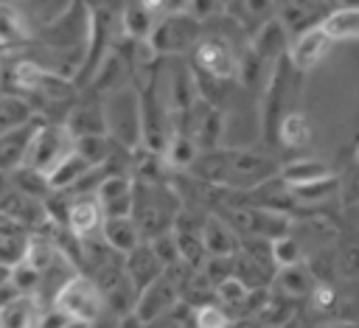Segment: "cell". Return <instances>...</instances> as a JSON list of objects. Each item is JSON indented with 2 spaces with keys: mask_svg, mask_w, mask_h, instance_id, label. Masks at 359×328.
I'll return each instance as SVG.
<instances>
[{
  "mask_svg": "<svg viewBox=\"0 0 359 328\" xmlns=\"http://www.w3.org/2000/svg\"><path fill=\"white\" fill-rule=\"evenodd\" d=\"M135 182V179H132ZM177 196L163 188L160 182H135L132 193V221L140 230V238L149 241L160 233H168L174 219H177Z\"/></svg>",
  "mask_w": 359,
  "mask_h": 328,
  "instance_id": "cell-1",
  "label": "cell"
},
{
  "mask_svg": "<svg viewBox=\"0 0 359 328\" xmlns=\"http://www.w3.org/2000/svg\"><path fill=\"white\" fill-rule=\"evenodd\" d=\"M101 109H104L107 137L123 151H137L140 149V98L135 84L107 93L101 98Z\"/></svg>",
  "mask_w": 359,
  "mask_h": 328,
  "instance_id": "cell-2",
  "label": "cell"
},
{
  "mask_svg": "<svg viewBox=\"0 0 359 328\" xmlns=\"http://www.w3.org/2000/svg\"><path fill=\"white\" fill-rule=\"evenodd\" d=\"M227 163H224V188L233 191H252L261 182L278 177V163L272 154L252 149V146H224Z\"/></svg>",
  "mask_w": 359,
  "mask_h": 328,
  "instance_id": "cell-3",
  "label": "cell"
},
{
  "mask_svg": "<svg viewBox=\"0 0 359 328\" xmlns=\"http://www.w3.org/2000/svg\"><path fill=\"white\" fill-rule=\"evenodd\" d=\"M238 67V50L230 39L222 36H199V42L191 48V73L194 78H205L210 84H224L236 78Z\"/></svg>",
  "mask_w": 359,
  "mask_h": 328,
  "instance_id": "cell-4",
  "label": "cell"
},
{
  "mask_svg": "<svg viewBox=\"0 0 359 328\" xmlns=\"http://www.w3.org/2000/svg\"><path fill=\"white\" fill-rule=\"evenodd\" d=\"M50 303L70 320V322H84L93 325L101 314H104V300L93 283L90 275H79L73 272L70 278L62 280V286L53 292Z\"/></svg>",
  "mask_w": 359,
  "mask_h": 328,
  "instance_id": "cell-5",
  "label": "cell"
},
{
  "mask_svg": "<svg viewBox=\"0 0 359 328\" xmlns=\"http://www.w3.org/2000/svg\"><path fill=\"white\" fill-rule=\"evenodd\" d=\"M199 36H202V22L180 11V14H160L146 42L157 56H180V53H191Z\"/></svg>",
  "mask_w": 359,
  "mask_h": 328,
  "instance_id": "cell-6",
  "label": "cell"
},
{
  "mask_svg": "<svg viewBox=\"0 0 359 328\" xmlns=\"http://www.w3.org/2000/svg\"><path fill=\"white\" fill-rule=\"evenodd\" d=\"M180 294H182V286H180L174 269H165L160 278H154L149 286H143L137 292L135 306H132V320L137 325L157 322L160 317H165L168 311H174L180 306Z\"/></svg>",
  "mask_w": 359,
  "mask_h": 328,
  "instance_id": "cell-7",
  "label": "cell"
},
{
  "mask_svg": "<svg viewBox=\"0 0 359 328\" xmlns=\"http://www.w3.org/2000/svg\"><path fill=\"white\" fill-rule=\"evenodd\" d=\"M70 151H73V137L65 129V123H39L34 137H31V146H28L22 165L48 177Z\"/></svg>",
  "mask_w": 359,
  "mask_h": 328,
  "instance_id": "cell-8",
  "label": "cell"
},
{
  "mask_svg": "<svg viewBox=\"0 0 359 328\" xmlns=\"http://www.w3.org/2000/svg\"><path fill=\"white\" fill-rule=\"evenodd\" d=\"M224 221L236 230V235H250V238H264V241H272L283 233L292 230V221L283 216V213H272V210H264V207H255V205H236L227 210Z\"/></svg>",
  "mask_w": 359,
  "mask_h": 328,
  "instance_id": "cell-9",
  "label": "cell"
},
{
  "mask_svg": "<svg viewBox=\"0 0 359 328\" xmlns=\"http://www.w3.org/2000/svg\"><path fill=\"white\" fill-rule=\"evenodd\" d=\"M132 84V62H129V53H123V48L112 45L101 59L98 64L93 67L90 73V87L93 93H115L121 87H129Z\"/></svg>",
  "mask_w": 359,
  "mask_h": 328,
  "instance_id": "cell-10",
  "label": "cell"
},
{
  "mask_svg": "<svg viewBox=\"0 0 359 328\" xmlns=\"http://www.w3.org/2000/svg\"><path fill=\"white\" fill-rule=\"evenodd\" d=\"M132 193L135 182L129 174H104V179L93 191V199L104 219H115L132 213Z\"/></svg>",
  "mask_w": 359,
  "mask_h": 328,
  "instance_id": "cell-11",
  "label": "cell"
},
{
  "mask_svg": "<svg viewBox=\"0 0 359 328\" xmlns=\"http://www.w3.org/2000/svg\"><path fill=\"white\" fill-rule=\"evenodd\" d=\"M199 244L205 258H233L241 247V238L222 216L208 213L205 219H199Z\"/></svg>",
  "mask_w": 359,
  "mask_h": 328,
  "instance_id": "cell-12",
  "label": "cell"
},
{
  "mask_svg": "<svg viewBox=\"0 0 359 328\" xmlns=\"http://www.w3.org/2000/svg\"><path fill=\"white\" fill-rule=\"evenodd\" d=\"M101 221H104V216H101L93 193H70V202L65 210V227L76 241L93 238L101 230Z\"/></svg>",
  "mask_w": 359,
  "mask_h": 328,
  "instance_id": "cell-13",
  "label": "cell"
},
{
  "mask_svg": "<svg viewBox=\"0 0 359 328\" xmlns=\"http://www.w3.org/2000/svg\"><path fill=\"white\" fill-rule=\"evenodd\" d=\"M325 3L323 0H278L275 6V20L286 28L289 36H297L309 28H314L323 14H325Z\"/></svg>",
  "mask_w": 359,
  "mask_h": 328,
  "instance_id": "cell-14",
  "label": "cell"
},
{
  "mask_svg": "<svg viewBox=\"0 0 359 328\" xmlns=\"http://www.w3.org/2000/svg\"><path fill=\"white\" fill-rule=\"evenodd\" d=\"M328 50H331L328 36L314 25V28H309V31L292 36V42H289L283 59H289V64H292L294 70L303 73V70H311L314 64H320V62L325 59Z\"/></svg>",
  "mask_w": 359,
  "mask_h": 328,
  "instance_id": "cell-15",
  "label": "cell"
},
{
  "mask_svg": "<svg viewBox=\"0 0 359 328\" xmlns=\"http://www.w3.org/2000/svg\"><path fill=\"white\" fill-rule=\"evenodd\" d=\"M289 42H292V36L286 34V28H283L278 20H269V22H264L261 28H255V31L250 34L247 48H250L258 59L275 64V62H280V59L286 56Z\"/></svg>",
  "mask_w": 359,
  "mask_h": 328,
  "instance_id": "cell-16",
  "label": "cell"
},
{
  "mask_svg": "<svg viewBox=\"0 0 359 328\" xmlns=\"http://www.w3.org/2000/svg\"><path fill=\"white\" fill-rule=\"evenodd\" d=\"M121 266H123V275L129 278V283H132L137 292L165 272V269L160 266V261L154 258V252H151V247H149L146 241H140L135 250H129V252L123 255Z\"/></svg>",
  "mask_w": 359,
  "mask_h": 328,
  "instance_id": "cell-17",
  "label": "cell"
},
{
  "mask_svg": "<svg viewBox=\"0 0 359 328\" xmlns=\"http://www.w3.org/2000/svg\"><path fill=\"white\" fill-rule=\"evenodd\" d=\"M39 126V118H31L28 123L0 135V171H14L25 163V154H28V146H31V137Z\"/></svg>",
  "mask_w": 359,
  "mask_h": 328,
  "instance_id": "cell-18",
  "label": "cell"
},
{
  "mask_svg": "<svg viewBox=\"0 0 359 328\" xmlns=\"http://www.w3.org/2000/svg\"><path fill=\"white\" fill-rule=\"evenodd\" d=\"M317 28L328 36V42H353L359 36V8L356 6H331Z\"/></svg>",
  "mask_w": 359,
  "mask_h": 328,
  "instance_id": "cell-19",
  "label": "cell"
},
{
  "mask_svg": "<svg viewBox=\"0 0 359 328\" xmlns=\"http://www.w3.org/2000/svg\"><path fill=\"white\" fill-rule=\"evenodd\" d=\"M65 129L70 137H87V135H107L104 129V109L101 101H76L65 115Z\"/></svg>",
  "mask_w": 359,
  "mask_h": 328,
  "instance_id": "cell-20",
  "label": "cell"
},
{
  "mask_svg": "<svg viewBox=\"0 0 359 328\" xmlns=\"http://www.w3.org/2000/svg\"><path fill=\"white\" fill-rule=\"evenodd\" d=\"M31 39H34V31L22 17L20 6L11 0H0V50L22 48Z\"/></svg>",
  "mask_w": 359,
  "mask_h": 328,
  "instance_id": "cell-21",
  "label": "cell"
},
{
  "mask_svg": "<svg viewBox=\"0 0 359 328\" xmlns=\"http://www.w3.org/2000/svg\"><path fill=\"white\" fill-rule=\"evenodd\" d=\"M275 6H278V0H227L224 11L250 36L255 28H261L269 20H275Z\"/></svg>",
  "mask_w": 359,
  "mask_h": 328,
  "instance_id": "cell-22",
  "label": "cell"
},
{
  "mask_svg": "<svg viewBox=\"0 0 359 328\" xmlns=\"http://www.w3.org/2000/svg\"><path fill=\"white\" fill-rule=\"evenodd\" d=\"M272 283H275V294L286 300H300V297H309L317 278L306 264H292V266H278L272 275Z\"/></svg>",
  "mask_w": 359,
  "mask_h": 328,
  "instance_id": "cell-23",
  "label": "cell"
},
{
  "mask_svg": "<svg viewBox=\"0 0 359 328\" xmlns=\"http://www.w3.org/2000/svg\"><path fill=\"white\" fill-rule=\"evenodd\" d=\"M101 241L112 250V252H121L126 255L129 250H135L143 238H140V230L137 224L132 221V216H115V219H104L101 221V230H98Z\"/></svg>",
  "mask_w": 359,
  "mask_h": 328,
  "instance_id": "cell-24",
  "label": "cell"
},
{
  "mask_svg": "<svg viewBox=\"0 0 359 328\" xmlns=\"http://www.w3.org/2000/svg\"><path fill=\"white\" fill-rule=\"evenodd\" d=\"M73 3L76 0H17L31 31H39V28L50 25L53 20H59L62 14H67L73 8Z\"/></svg>",
  "mask_w": 359,
  "mask_h": 328,
  "instance_id": "cell-25",
  "label": "cell"
},
{
  "mask_svg": "<svg viewBox=\"0 0 359 328\" xmlns=\"http://www.w3.org/2000/svg\"><path fill=\"white\" fill-rule=\"evenodd\" d=\"M275 137H278V143H280L283 149H306V146L311 143L314 132H311V123H309V118H306L303 112L289 109V112L280 118Z\"/></svg>",
  "mask_w": 359,
  "mask_h": 328,
  "instance_id": "cell-26",
  "label": "cell"
},
{
  "mask_svg": "<svg viewBox=\"0 0 359 328\" xmlns=\"http://www.w3.org/2000/svg\"><path fill=\"white\" fill-rule=\"evenodd\" d=\"M196 154H199V146L194 143V137H188L180 129H171L168 137H165V143H163L160 160L168 168H188L196 160Z\"/></svg>",
  "mask_w": 359,
  "mask_h": 328,
  "instance_id": "cell-27",
  "label": "cell"
},
{
  "mask_svg": "<svg viewBox=\"0 0 359 328\" xmlns=\"http://www.w3.org/2000/svg\"><path fill=\"white\" fill-rule=\"evenodd\" d=\"M292 317H294V300H286L275 292H266V297L261 300V306L252 314L258 328H283Z\"/></svg>",
  "mask_w": 359,
  "mask_h": 328,
  "instance_id": "cell-28",
  "label": "cell"
},
{
  "mask_svg": "<svg viewBox=\"0 0 359 328\" xmlns=\"http://www.w3.org/2000/svg\"><path fill=\"white\" fill-rule=\"evenodd\" d=\"M115 143L107 135H87V137H73V154L81 157L90 168H107V163L115 154Z\"/></svg>",
  "mask_w": 359,
  "mask_h": 328,
  "instance_id": "cell-29",
  "label": "cell"
},
{
  "mask_svg": "<svg viewBox=\"0 0 359 328\" xmlns=\"http://www.w3.org/2000/svg\"><path fill=\"white\" fill-rule=\"evenodd\" d=\"M39 303L36 297H14L6 306H0V328H36Z\"/></svg>",
  "mask_w": 359,
  "mask_h": 328,
  "instance_id": "cell-30",
  "label": "cell"
},
{
  "mask_svg": "<svg viewBox=\"0 0 359 328\" xmlns=\"http://www.w3.org/2000/svg\"><path fill=\"white\" fill-rule=\"evenodd\" d=\"M154 20L157 17L149 8H143L137 0H126L118 14V22H121V31L126 34V39H146L151 34Z\"/></svg>",
  "mask_w": 359,
  "mask_h": 328,
  "instance_id": "cell-31",
  "label": "cell"
},
{
  "mask_svg": "<svg viewBox=\"0 0 359 328\" xmlns=\"http://www.w3.org/2000/svg\"><path fill=\"white\" fill-rule=\"evenodd\" d=\"M289 191H292V202L294 205H323V202H328V199H334L339 193V179L334 174H328L323 179H314V182H306V185H294Z\"/></svg>",
  "mask_w": 359,
  "mask_h": 328,
  "instance_id": "cell-32",
  "label": "cell"
},
{
  "mask_svg": "<svg viewBox=\"0 0 359 328\" xmlns=\"http://www.w3.org/2000/svg\"><path fill=\"white\" fill-rule=\"evenodd\" d=\"M328 165L323 160H311V157H300V160H292L289 165H283V171H278V177L294 188V185H306V182H314V179H323L328 177Z\"/></svg>",
  "mask_w": 359,
  "mask_h": 328,
  "instance_id": "cell-33",
  "label": "cell"
},
{
  "mask_svg": "<svg viewBox=\"0 0 359 328\" xmlns=\"http://www.w3.org/2000/svg\"><path fill=\"white\" fill-rule=\"evenodd\" d=\"M247 294H250V289H247L236 275H227V278H222V280L213 286L216 306H219V308H224L227 314H230V311H241V314H244Z\"/></svg>",
  "mask_w": 359,
  "mask_h": 328,
  "instance_id": "cell-34",
  "label": "cell"
},
{
  "mask_svg": "<svg viewBox=\"0 0 359 328\" xmlns=\"http://www.w3.org/2000/svg\"><path fill=\"white\" fill-rule=\"evenodd\" d=\"M303 255H306V247H303V241H300V238H297L292 230L269 241V258H272L275 269H278V266L303 264Z\"/></svg>",
  "mask_w": 359,
  "mask_h": 328,
  "instance_id": "cell-35",
  "label": "cell"
},
{
  "mask_svg": "<svg viewBox=\"0 0 359 328\" xmlns=\"http://www.w3.org/2000/svg\"><path fill=\"white\" fill-rule=\"evenodd\" d=\"M31 118H34V112H31L28 101H22L17 95H8V93H0V135L28 123Z\"/></svg>",
  "mask_w": 359,
  "mask_h": 328,
  "instance_id": "cell-36",
  "label": "cell"
},
{
  "mask_svg": "<svg viewBox=\"0 0 359 328\" xmlns=\"http://www.w3.org/2000/svg\"><path fill=\"white\" fill-rule=\"evenodd\" d=\"M191 328H233V317L216 303H199L191 311Z\"/></svg>",
  "mask_w": 359,
  "mask_h": 328,
  "instance_id": "cell-37",
  "label": "cell"
},
{
  "mask_svg": "<svg viewBox=\"0 0 359 328\" xmlns=\"http://www.w3.org/2000/svg\"><path fill=\"white\" fill-rule=\"evenodd\" d=\"M219 11H224L222 0H188V3H185V14L194 17L196 22H208V20H213Z\"/></svg>",
  "mask_w": 359,
  "mask_h": 328,
  "instance_id": "cell-38",
  "label": "cell"
},
{
  "mask_svg": "<svg viewBox=\"0 0 359 328\" xmlns=\"http://www.w3.org/2000/svg\"><path fill=\"white\" fill-rule=\"evenodd\" d=\"M337 272L345 280L356 278V272H359V250H356V244H345L342 247V252L337 255Z\"/></svg>",
  "mask_w": 359,
  "mask_h": 328,
  "instance_id": "cell-39",
  "label": "cell"
},
{
  "mask_svg": "<svg viewBox=\"0 0 359 328\" xmlns=\"http://www.w3.org/2000/svg\"><path fill=\"white\" fill-rule=\"evenodd\" d=\"M309 297H311V308L317 311H331L337 306V289L331 283H314Z\"/></svg>",
  "mask_w": 359,
  "mask_h": 328,
  "instance_id": "cell-40",
  "label": "cell"
},
{
  "mask_svg": "<svg viewBox=\"0 0 359 328\" xmlns=\"http://www.w3.org/2000/svg\"><path fill=\"white\" fill-rule=\"evenodd\" d=\"M70 320L50 303V306H39V314H36V328H65Z\"/></svg>",
  "mask_w": 359,
  "mask_h": 328,
  "instance_id": "cell-41",
  "label": "cell"
},
{
  "mask_svg": "<svg viewBox=\"0 0 359 328\" xmlns=\"http://www.w3.org/2000/svg\"><path fill=\"white\" fill-rule=\"evenodd\" d=\"M157 328H191V311H188V317H180V311L174 308L157 320Z\"/></svg>",
  "mask_w": 359,
  "mask_h": 328,
  "instance_id": "cell-42",
  "label": "cell"
},
{
  "mask_svg": "<svg viewBox=\"0 0 359 328\" xmlns=\"http://www.w3.org/2000/svg\"><path fill=\"white\" fill-rule=\"evenodd\" d=\"M320 328H356V322H351V320H337V322H325V325H320Z\"/></svg>",
  "mask_w": 359,
  "mask_h": 328,
  "instance_id": "cell-43",
  "label": "cell"
},
{
  "mask_svg": "<svg viewBox=\"0 0 359 328\" xmlns=\"http://www.w3.org/2000/svg\"><path fill=\"white\" fill-rule=\"evenodd\" d=\"M65 328H90V325H84V322H67Z\"/></svg>",
  "mask_w": 359,
  "mask_h": 328,
  "instance_id": "cell-44",
  "label": "cell"
},
{
  "mask_svg": "<svg viewBox=\"0 0 359 328\" xmlns=\"http://www.w3.org/2000/svg\"><path fill=\"white\" fill-rule=\"evenodd\" d=\"M8 278V266H0V283Z\"/></svg>",
  "mask_w": 359,
  "mask_h": 328,
  "instance_id": "cell-45",
  "label": "cell"
},
{
  "mask_svg": "<svg viewBox=\"0 0 359 328\" xmlns=\"http://www.w3.org/2000/svg\"><path fill=\"white\" fill-rule=\"evenodd\" d=\"M90 328H107V325H101V317H98V320H95V322H93ZM112 328H115V325H112Z\"/></svg>",
  "mask_w": 359,
  "mask_h": 328,
  "instance_id": "cell-46",
  "label": "cell"
},
{
  "mask_svg": "<svg viewBox=\"0 0 359 328\" xmlns=\"http://www.w3.org/2000/svg\"><path fill=\"white\" fill-rule=\"evenodd\" d=\"M222 6H227V0H222Z\"/></svg>",
  "mask_w": 359,
  "mask_h": 328,
  "instance_id": "cell-47",
  "label": "cell"
},
{
  "mask_svg": "<svg viewBox=\"0 0 359 328\" xmlns=\"http://www.w3.org/2000/svg\"><path fill=\"white\" fill-rule=\"evenodd\" d=\"M11 3H17V0H11Z\"/></svg>",
  "mask_w": 359,
  "mask_h": 328,
  "instance_id": "cell-48",
  "label": "cell"
}]
</instances>
